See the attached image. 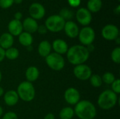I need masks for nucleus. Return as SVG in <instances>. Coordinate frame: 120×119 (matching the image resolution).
I'll use <instances>...</instances> for the list:
<instances>
[{
	"instance_id": "a19ab883",
	"label": "nucleus",
	"mask_w": 120,
	"mask_h": 119,
	"mask_svg": "<svg viewBox=\"0 0 120 119\" xmlns=\"http://www.w3.org/2000/svg\"><path fill=\"white\" fill-rule=\"evenodd\" d=\"M22 1L23 0H13L14 4H20L22 2Z\"/></svg>"
},
{
	"instance_id": "5701e85b",
	"label": "nucleus",
	"mask_w": 120,
	"mask_h": 119,
	"mask_svg": "<svg viewBox=\"0 0 120 119\" xmlns=\"http://www.w3.org/2000/svg\"><path fill=\"white\" fill-rule=\"evenodd\" d=\"M74 108L71 107H65L59 112L60 119H72L75 116Z\"/></svg>"
},
{
	"instance_id": "473e14b6",
	"label": "nucleus",
	"mask_w": 120,
	"mask_h": 119,
	"mask_svg": "<svg viewBox=\"0 0 120 119\" xmlns=\"http://www.w3.org/2000/svg\"><path fill=\"white\" fill-rule=\"evenodd\" d=\"M68 4H70V6L71 7L76 8L80 5L82 0H68Z\"/></svg>"
},
{
	"instance_id": "bb28decb",
	"label": "nucleus",
	"mask_w": 120,
	"mask_h": 119,
	"mask_svg": "<svg viewBox=\"0 0 120 119\" xmlns=\"http://www.w3.org/2000/svg\"><path fill=\"white\" fill-rule=\"evenodd\" d=\"M101 78H102L103 83H104L107 85H111L113 83V81L116 79L115 74L111 72H105L101 76Z\"/></svg>"
},
{
	"instance_id": "6e6552de",
	"label": "nucleus",
	"mask_w": 120,
	"mask_h": 119,
	"mask_svg": "<svg viewBox=\"0 0 120 119\" xmlns=\"http://www.w3.org/2000/svg\"><path fill=\"white\" fill-rule=\"evenodd\" d=\"M72 72L74 76L78 80L82 81H88L93 74L91 68L86 63L75 66Z\"/></svg>"
},
{
	"instance_id": "393cba45",
	"label": "nucleus",
	"mask_w": 120,
	"mask_h": 119,
	"mask_svg": "<svg viewBox=\"0 0 120 119\" xmlns=\"http://www.w3.org/2000/svg\"><path fill=\"white\" fill-rule=\"evenodd\" d=\"M90 84L91 85V86H93L94 88H100L103 85V81H102V78L101 76L97 74H94L91 76V77L89 79Z\"/></svg>"
},
{
	"instance_id": "72a5a7b5",
	"label": "nucleus",
	"mask_w": 120,
	"mask_h": 119,
	"mask_svg": "<svg viewBox=\"0 0 120 119\" xmlns=\"http://www.w3.org/2000/svg\"><path fill=\"white\" fill-rule=\"evenodd\" d=\"M5 59V50L0 47V63Z\"/></svg>"
},
{
	"instance_id": "9d476101",
	"label": "nucleus",
	"mask_w": 120,
	"mask_h": 119,
	"mask_svg": "<svg viewBox=\"0 0 120 119\" xmlns=\"http://www.w3.org/2000/svg\"><path fill=\"white\" fill-rule=\"evenodd\" d=\"M101 36L107 41H115L120 36L119 28L113 24H108L102 28Z\"/></svg>"
},
{
	"instance_id": "f8f14e48",
	"label": "nucleus",
	"mask_w": 120,
	"mask_h": 119,
	"mask_svg": "<svg viewBox=\"0 0 120 119\" xmlns=\"http://www.w3.org/2000/svg\"><path fill=\"white\" fill-rule=\"evenodd\" d=\"M29 14L32 18L36 20H41L46 14V10L44 6L40 3L34 2L32 3L29 7Z\"/></svg>"
},
{
	"instance_id": "7ed1b4c3",
	"label": "nucleus",
	"mask_w": 120,
	"mask_h": 119,
	"mask_svg": "<svg viewBox=\"0 0 120 119\" xmlns=\"http://www.w3.org/2000/svg\"><path fill=\"white\" fill-rule=\"evenodd\" d=\"M119 102V96L110 89L101 92L97 99V104L103 110H110L116 107Z\"/></svg>"
},
{
	"instance_id": "c756f323",
	"label": "nucleus",
	"mask_w": 120,
	"mask_h": 119,
	"mask_svg": "<svg viewBox=\"0 0 120 119\" xmlns=\"http://www.w3.org/2000/svg\"><path fill=\"white\" fill-rule=\"evenodd\" d=\"M1 119H18V116L15 112L8 111L6 113H4Z\"/></svg>"
},
{
	"instance_id": "4c0bfd02",
	"label": "nucleus",
	"mask_w": 120,
	"mask_h": 119,
	"mask_svg": "<svg viewBox=\"0 0 120 119\" xmlns=\"http://www.w3.org/2000/svg\"><path fill=\"white\" fill-rule=\"evenodd\" d=\"M114 13L117 15H118L120 13V6L118 5L115 9H114Z\"/></svg>"
},
{
	"instance_id": "c9c22d12",
	"label": "nucleus",
	"mask_w": 120,
	"mask_h": 119,
	"mask_svg": "<svg viewBox=\"0 0 120 119\" xmlns=\"http://www.w3.org/2000/svg\"><path fill=\"white\" fill-rule=\"evenodd\" d=\"M86 47L88 51L90 53V54H91V53H93V52L95 50V46H94V45L93 43H92V44H90V45H88V46H86Z\"/></svg>"
},
{
	"instance_id": "f3484780",
	"label": "nucleus",
	"mask_w": 120,
	"mask_h": 119,
	"mask_svg": "<svg viewBox=\"0 0 120 119\" xmlns=\"http://www.w3.org/2000/svg\"><path fill=\"white\" fill-rule=\"evenodd\" d=\"M22 28L24 32H28L30 34H33L37 32V28H38V22L36 20L32 18L31 17L26 18L22 22Z\"/></svg>"
},
{
	"instance_id": "79ce46f5",
	"label": "nucleus",
	"mask_w": 120,
	"mask_h": 119,
	"mask_svg": "<svg viewBox=\"0 0 120 119\" xmlns=\"http://www.w3.org/2000/svg\"><path fill=\"white\" fill-rule=\"evenodd\" d=\"M3 114H4V109H3L2 107L0 105V118L3 116Z\"/></svg>"
},
{
	"instance_id": "0eeeda50",
	"label": "nucleus",
	"mask_w": 120,
	"mask_h": 119,
	"mask_svg": "<svg viewBox=\"0 0 120 119\" xmlns=\"http://www.w3.org/2000/svg\"><path fill=\"white\" fill-rule=\"evenodd\" d=\"M77 37L81 45L87 46L94 43L96 38V33L91 27L86 26L79 29Z\"/></svg>"
},
{
	"instance_id": "4be33fe9",
	"label": "nucleus",
	"mask_w": 120,
	"mask_h": 119,
	"mask_svg": "<svg viewBox=\"0 0 120 119\" xmlns=\"http://www.w3.org/2000/svg\"><path fill=\"white\" fill-rule=\"evenodd\" d=\"M102 6V0H89L87 2V9L91 13H97L100 11Z\"/></svg>"
},
{
	"instance_id": "a18cd8bd",
	"label": "nucleus",
	"mask_w": 120,
	"mask_h": 119,
	"mask_svg": "<svg viewBox=\"0 0 120 119\" xmlns=\"http://www.w3.org/2000/svg\"><path fill=\"white\" fill-rule=\"evenodd\" d=\"M0 119H1V118H0Z\"/></svg>"
},
{
	"instance_id": "c85d7f7f",
	"label": "nucleus",
	"mask_w": 120,
	"mask_h": 119,
	"mask_svg": "<svg viewBox=\"0 0 120 119\" xmlns=\"http://www.w3.org/2000/svg\"><path fill=\"white\" fill-rule=\"evenodd\" d=\"M111 86V90L113 91L117 95H119L120 93V79H116L113 83L110 85Z\"/></svg>"
},
{
	"instance_id": "f257e3e1",
	"label": "nucleus",
	"mask_w": 120,
	"mask_h": 119,
	"mask_svg": "<svg viewBox=\"0 0 120 119\" xmlns=\"http://www.w3.org/2000/svg\"><path fill=\"white\" fill-rule=\"evenodd\" d=\"M65 55L68 61L74 66L85 64L90 57V53L86 47L81 44L73 45L69 47Z\"/></svg>"
},
{
	"instance_id": "dca6fc26",
	"label": "nucleus",
	"mask_w": 120,
	"mask_h": 119,
	"mask_svg": "<svg viewBox=\"0 0 120 119\" xmlns=\"http://www.w3.org/2000/svg\"><path fill=\"white\" fill-rule=\"evenodd\" d=\"M8 31L13 37L18 36L23 32L22 22L15 19L11 20L8 24Z\"/></svg>"
},
{
	"instance_id": "9b49d317",
	"label": "nucleus",
	"mask_w": 120,
	"mask_h": 119,
	"mask_svg": "<svg viewBox=\"0 0 120 119\" xmlns=\"http://www.w3.org/2000/svg\"><path fill=\"white\" fill-rule=\"evenodd\" d=\"M76 19L82 26H89L92 21L91 13L86 8H80L76 12Z\"/></svg>"
},
{
	"instance_id": "58836bf2",
	"label": "nucleus",
	"mask_w": 120,
	"mask_h": 119,
	"mask_svg": "<svg viewBox=\"0 0 120 119\" xmlns=\"http://www.w3.org/2000/svg\"><path fill=\"white\" fill-rule=\"evenodd\" d=\"M4 88L2 87V86H0V97H2L3 95H4Z\"/></svg>"
},
{
	"instance_id": "ea45409f",
	"label": "nucleus",
	"mask_w": 120,
	"mask_h": 119,
	"mask_svg": "<svg viewBox=\"0 0 120 119\" xmlns=\"http://www.w3.org/2000/svg\"><path fill=\"white\" fill-rule=\"evenodd\" d=\"M115 42L116 43V44L119 46V45H120V36L119 37H117L115 40Z\"/></svg>"
},
{
	"instance_id": "ddd939ff",
	"label": "nucleus",
	"mask_w": 120,
	"mask_h": 119,
	"mask_svg": "<svg viewBox=\"0 0 120 119\" xmlns=\"http://www.w3.org/2000/svg\"><path fill=\"white\" fill-rule=\"evenodd\" d=\"M53 52L59 55H65L68 50L69 46L68 43L62 39H56L51 43Z\"/></svg>"
},
{
	"instance_id": "a211bd4d",
	"label": "nucleus",
	"mask_w": 120,
	"mask_h": 119,
	"mask_svg": "<svg viewBox=\"0 0 120 119\" xmlns=\"http://www.w3.org/2000/svg\"><path fill=\"white\" fill-rule=\"evenodd\" d=\"M39 74L40 72L38 67L36 66H30L25 70V76L27 81L33 83L39 79Z\"/></svg>"
},
{
	"instance_id": "423d86ee",
	"label": "nucleus",
	"mask_w": 120,
	"mask_h": 119,
	"mask_svg": "<svg viewBox=\"0 0 120 119\" xmlns=\"http://www.w3.org/2000/svg\"><path fill=\"white\" fill-rule=\"evenodd\" d=\"M65 24V21L59 15L55 14L47 18V19L45 20L44 25L48 31L57 33L63 30Z\"/></svg>"
},
{
	"instance_id": "39448f33",
	"label": "nucleus",
	"mask_w": 120,
	"mask_h": 119,
	"mask_svg": "<svg viewBox=\"0 0 120 119\" xmlns=\"http://www.w3.org/2000/svg\"><path fill=\"white\" fill-rule=\"evenodd\" d=\"M46 65L53 71L59 72L64 69L65 66V60L61 55L51 52L45 58Z\"/></svg>"
},
{
	"instance_id": "20e7f679",
	"label": "nucleus",
	"mask_w": 120,
	"mask_h": 119,
	"mask_svg": "<svg viewBox=\"0 0 120 119\" xmlns=\"http://www.w3.org/2000/svg\"><path fill=\"white\" fill-rule=\"evenodd\" d=\"M16 92L19 99L25 102H32L36 96V90L32 83L27 81H22L17 87Z\"/></svg>"
},
{
	"instance_id": "e433bc0d",
	"label": "nucleus",
	"mask_w": 120,
	"mask_h": 119,
	"mask_svg": "<svg viewBox=\"0 0 120 119\" xmlns=\"http://www.w3.org/2000/svg\"><path fill=\"white\" fill-rule=\"evenodd\" d=\"M44 119H56L55 115L53 113H48L45 115Z\"/></svg>"
},
{
	"instance_id": "f03ea898",
	"label": "nucleus",
	"mask_w": 120,
	"mask_h": 119,
	"mask_svg": "<svg viewBox=\"0 0 120 119\" xmlns=\"http://www.w3.org/2000/svg\"><path fill=\"white\" fill-rule=\"evenodd\" d=\"M75 115L79 119H94L97 116V109L88 100H81L74 108Z\"/></svg>"
},
{
	"instance_id": "7c9ffc66",
	"label": "nucleus",
	"mask_w": 120,
	"mask_h": 119,
	"mask_svg": "<svg viewBox=\"0 0 120 119\" xmlns=\"http://www.w3.org/2000/svg\"><path fill=\"white\" fill-rule=\"evenodd\" d=\"M13 4V0H0V7L4 9L10 8Z\"/></svg>"
},
{
	"instance_id": "aec40b11",
	"label": "nucleus",
	"mask_w": 120,
	"mask_h": 119,
	"mask_svg": "<svg viewBox=\"0 0 120 119\" xmlns=\"http://www.w3.org/2000/svg\"><path fill=\"white\" fill-rule=\"evenodd\" d=\"M14 37L8 32H4L0 36V47L6 50L13 46Z\"/></svg>"
},
{
	"instance_id": "f704fd0d",
	"label": "nucleus",
	"mask_w": 120,
	"mask_h": 119,
	"mask_svg": "<svg viewBox=\"0 0 120 119\" xmlns=\"http://www.w3.org/2000/svg\"><path fill=\"white\" fill-rule=\"evenodd\" d=\"M22 18V14L21 12H16L15 14H14V19L15 20H20Z\"/></svg>"
},
{
	"instance_id": "412c9836",
	"label": "nucleus",
	"mask_w": 120,
	"mask_h": 119,
	"mask_svg": "<svg viewBox=\"0 0 120 119\" xmlns=\"http://www.w3.org/2000/svg\"><path fill=\"white\" fill-rule=\"evenodd\" d=\"M33 36L32 34H30L26 32H22L19 36H18V41L20 44L24 47H28L32 45L33 43Z\"/></svg>"
},
{
	"instance_id": "a878e982",
	"label": "nucleus",
	"mask_w": 120,
	"mask_h": 119,
	"mask_svg": "<svg viewBox=\"0 0 120 119\" xmlns=\"http://www.w3.org/2000/svg\"><path fill=\"white\" fill-rule=\"evenodd\" d=\"M65 22L66 21H69V20H71L74 16V13L73 12L70 10L69 8H62L60 12H59V14H58Z\"/></svg>"
},
{
	"instance_id": "4468645a",
	"label": "nucleus",
	"mask_w": 120,
	"mask_h": 119,
	"mask_svg": "<svg viewBox=\"0 0 120 119\" xmlns=\"http://www.w3.org/2000/svg\"><path fill=\"white\" fill-rule=\"evenodd\" d=\"M63 30L68 37L70 39H75L78 36L79 28L74 21L69 20L65 22Z\"/></svg>"
},
{
	"instance_id": "c03bdc74",
	"label": "nucleus",
	"mask_w": 120,
	"mask_h": 119,
	"mask_svg": "<svg viewBox=\"0 0 120 119\" xmlns=\"http://www.w3.org/2000/svg\"><path fill=\"white\" fill-rule=\"evenodd\" d=\"M1 80H2V74H1V72L0 70V83L1 82Z\"/></svg>"
},
{
	"instance_id": "2eb2a0df",
	"label": "nucleus",
	"mask_w": 120,
	"mask_h": 119,
	"mask_svg": "<svg viewBox=\"0 0 120 119\" xmlns=\"http://www.w3.org/2000/svg\"><path fill=\"white\" fill-rule=\"evenodd\" d=\"M3 99L5 105L8 107H13L16 105L19 102V97L14 90H8L4 93L3 95Z\"/></svg>"
},
{
	"instance_id": "cd10ccee",
	"label": "nucleus",
	"mask_w": 120,
	"mask_h": 119,
	"mask_svg": "<svg viewBox=\"0 0 120 119\" xmlns=\"http://www.w3.org/2000/svg\"><path fill=\"white\" fill-rule=\"evenodd\" d=\"M110 58L112 61L115 63L119 65L120 63V46H117L115 48H113V50L111 52L110 54Z\"/></svg>"
},
{
	"instance_id": "6ab92c4d",
	"label": "nucleus",
	"mask_w": 120,
	"mask_h": 119,
	"mask_svg": "<svg viewBox=\"0 0 120 119\" xmlns=\"http://www.w3.org/2000/svg\"><path fill=\"white\" fill-rule=\"evenodd\" d=\"M37 52L41 57L45 58L52 52L51 43L47 40L41 41L38 45Z\"/></svg>"
},
{
	"instance_id": "1a4fd4ad",
	"label": "nucleus",
	"mask_w": 120,
	"mask_h": 119,
	"mask_svg": "<svg viewBox=\"0 0 120 119\" xmlns=\"http://www.w3.org/2000/svg\"><path fill=\"white\" fill-rule=\"evenodd\" d=\"M64 100L70 106H75L81 100V94L75 87L68 88L64 93Z\"/></svg>"
},
{
	"instance_id": "37998d69",
	"label": "nucleus",
	"mask_w": 120,
	"mask_h": 119,
	"mask_svg": "<svg viewBox=\"0 0 120 119\" xmlns=\"http://www.w3.org/2000/svg\"><path fill=\"white\" fill-rule=\"evenodd\" d=\"M27 49L28 50H30V51H32V49H33V48H32V46H28V47H27Z\"/></svg>"
},
{
	"instance_id": "2f4dec72",
	"label": "nucleus",
	"mask_w": 120,
	"mask_h": 119,
	"mask_svg": "<svg viewBox=\"0 0 120 119\" xmlns=\"http://www.w3.org/2000/svg\"><path fill=\"white\" fill-rule=\"evenodd\" d=\"M47 32H48V30H47V29H46V27H45L44 25H41L38 26L37 32H38L39 34H41V35L46 34L47 33Z\"/></svg>"
},
{
	"instance_id": "b1692460",
	"label": "nucleus",
	"mask_w": 120,
	"mask_h": 119,
	"mask_svg": "<svg viewBox=\"0 0 120 119\" xmlns=\"http://www.w3.org/2000/svg\"><path fill=\"white\" fill-rule=\"evenodd\" d=\"M20 55L19 50L15 47H11L5 50V58L9 60H15L18 58Z\"/></svg>"
}]
</instances>
